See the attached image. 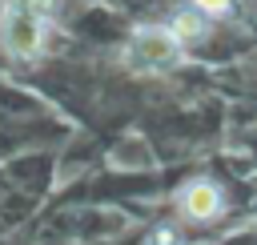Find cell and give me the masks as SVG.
<instances>
[{"label":"cell","instance_id":"2","mask_svg":"<svg viewBox=\"0 0 257 245\" xmlns=\"http://www.w3.org/2000/svg\"><path fill=\"white\" fill-rule=\"evenodd\" d=\"M181 56V40L173 28H161V24H149V28H137L120 52V60L133 68V72H161L169 64H177Z\"/></svg>","mask_w":257,"mask_h":245},{"label":"cell","instance_id":"1","mask_svg":"<svg viewBox=\"0 0 257 245\" xmlns=\"http://www.w3.org/2000/svg\"><path fill=\"white\" fill-rule=\"evenodd\" d=\"M44 36H48V16L28 0H8L0 8V44L8 56H20V60L36 56L44 48Z\"/></svg>","mask_w":257,"mask_h":245},{"label":"cell","instance_id":"4","mask_svg":"<svg viewBox=\"0 0 257 245\" xmlns=\"http://www.w3.org/2000/svg\"><path fill=\"white\" fill-rule=\"evenodd\" d=\"M169 28L177 32V40H197V36L205 32V16H201V12H181Z\"/></svg>","mask_w":257,"mask_h":245},{"label":"cell","instance_id":"6","mask_svg":"<svg viewBox=\"0 0 257 245\" xmlns=\"http://www.w3.org/2000/svg\"><path fill=\"white\" fill-rule=\"evenodd\" d=\"M145 245H181V237H177V229L173 225H157L153 233H149V241Z\"/></svg>","mask_w":257,"mask_h":245},{"label":"cell","instance_id":"5","mask_svg":"<svg viewBox=\"0 0 257 245\" xmlns=\"http://www.w3.org/2000/svg\"><path fill=\"white\" fill-rule=\"evenodd\" d=\"M233 4L237 0H193V12H201L205 20H221V16L233 12Z\"/></svg>","mask_w":257,"mask_h":245},{"label":"cell","instance_id":"3","mask_svg":"<svg viewBox=\"0 0 257 245\" xmlns=\"http://www.w3.org/2000/svg\"><path fill=\"white\" fill-rule=\"evenodd\" d=\"M177 209H181V217L185 221H193V225H205V221H217L221 213H225V193L213 185V181H189L181 193H177Z\"/></svg>","mask_w":257,"mask_h":245},{"label":"cell","instance_id":"7","mask_svg":"<svg viewBox=\"0 0 257 245\" xmlns=\"http://www.w3.org/2000/svg\"><path fill=\"white\" fill-rule=\"evenodd\" d=\"M28 4H32V8H40L44 16H52V8H56V0H28Z\"/></svg>","mask_w":257,"mask_h":245}]
</instances>
